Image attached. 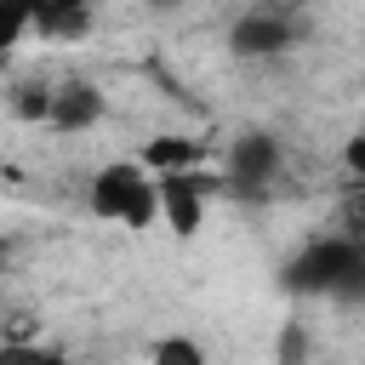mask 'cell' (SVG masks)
I'll list each match as a JSON object with an SVG mask.
<instances>
[{
    "label": "cell",
    "mask_w": 365,
    "mask_h": 365,
    "mask_svg": "<svg viewBox=\"0 0 365 365\" xmlns=\"http://www.w3.org/2000/svg\"><path fill=\"white\" fill-rule=\"evenodd\" d=\"M285 291L297 297H325V302H365V240L348 234H319L285 262Z\"/></svg>",
    "instance_id": "1"
},
{
    "label": "cell",
    "mask_w": 365,
    "mask_h": 365,
    "mask_svg": "<svg viewBox=\"0 0 365 365\" xmlns=\"http://www.w3.org/2000/svg\"><path fill=\"white\" fill-rule=\"evenodd\" d=\"M86 205H91V217H103V222L148 228V222H160V177H154L143 160H108V165L91 171Z\"/></svg>",
    "instance_id": "2"
},
{
    "label": "cell",
    "mask_w": 365,
    "mask_h": 365,
    "mask_svg": "<svg viewBox=\"0 0 365 365\" xmlns=\"http://www.w3.org/2000/svg\"><path fill=\"white\" fill-rule=\"evenodd\" d=\"M279 171H285L279 137H268V131H240V137L228 143L222 194H228V200H245V205H262V200H274Z\"/></svg>",
    "instance_id": "3"
},
{
    "label": "cell",
    "mask_w": 365,
    "mask_h": 365,
    "mask_svg": "<svg viewBox=\"0 0 365 365\" xmlns=\"http://www.w3.org/2000/svg\"><path fill=\"white\" fill-rule=\"evenodd\" d=\"M222 188V177L211 171H177V177H160V222L177 234V240H194L205 228V200Z\"/></svg>",
    "instance_id": "4"
},
{
    "label": "cell",
    "mask_w": 365,
    "mask_h": 365,
    "mask_svg": "<svg viewBox=\"0 0 365 365\" xmlns=\"http://www.w3.org/2000/svg\"><path fill=\"white\" fill-rule=\"evenodd\" d=\"M291 46H297V17L279 11V6H251V11H240L234 29H228V51L245 57V63L279 57V51H291Z\"/></svg>",
    "instance_id": "5"
},
{
    "label": "cell",
    "mask_w": 365,
    "mask_h": 365,
    "mask_svg": "<svg viewBox=\"0 0 365 365\" xmlns=\"http://www.w3.org/2000/svg\"><path fill=\"white\" fill-rule=\"evenodd\" d=\"M103 120V91L91 80H63L51 97V131H91Z\"/></svg>",
    "instance_id": "6"
},
{
    "label": "cell",
    "mask_w": 365,
    "mask_h": 365,
    "mask_svg": "<svg viewBox=\"0 0 365 365\" xmlns=\"http://www.w3.org/2000/svg\"><path fill=\"white\" fill-rule=\"evenodd\" d=\"M40 40H86L91 34V0H29Z\"/></svg>",
    "instance_id": "7"
},
{
    "label": "cell",
    "mask_w": 365,
    "mask_h": 365,
    "mask_svg": "<svg viewBox=\"0 0 365 365\" xmlns=\"http://www.w3.org/2000/svg\"><path fill=\"white\" fill-rule=\"evenodd\" d=\"M200 154H205V148H200L194 137H177V131H171V137L143 143V154H137V160H143L154 177H177V171H200Z\"/></svg>",
    "instance_id": "8"
},
{
    "label": "cell",
    "mask_w": 365,
    "mask_h": 365,
    "mask_svg": "<svg viewBox=\"0 0 365 365\" xmlns=\"http://www.w3.org/2000/svg\"><path fill=\"white\" fill-rule=\"evenodd\" d=\"M51 97H57V86H46V80H17L6 103H11L17 120H29V125H51Z\"/></svg>",
    "instance_id": "9"
},
{
    "label": "cell",
    "mask_w": 365,
    "mask_h": 365,
    "mask_svg": "<svg viewBox=\"0 0 365 365\" xmlns=\"http://www.w3.org/2000/svg\"><path fill=\"white\" fill-rule=\"evenodd\" d=\"M148 365H211V359H205V348L194 336H160L148 348Z\"/></svg>",
    "instance_id": "10"
},
{
    "label": "cell",
    "mask_w": 365,
    "mask_h": 365,
    "mask_svg": "<svg viewBox=\"0 0 365 365\" xmlns=\"http://www.w3.org/2000/svg\"><path fill=\"white\" fill-rule=\"evenodd\" d=\"M331 234L365 240V182H348V194L336 200V228H331Z\"/></svg>",
    "instance_id": "11"
},
{
    "label": "cell",
    "mask_w": 365,
    "mask_h": 365,
    "mask_svg": "<svg viewBox=\"0 0 365 365\" xmlns=\"http://www.w3.org/2000/svg\"><path fill=\"white\" fill-rule=\"evenodd\" d=\"M0 365H68V354L63 348H34V342H6L0 348Z\"/></svg>",
    "instance_id": "12"
},
{
    "label": "cell",
    "mask_w": 365,
    "mask_h": 365,
    "mask_svg": "<svg viewBox=\"0 0 365 365\" xmlns=\"http://www.w3.org/2000/svg\"><path fill=\"white\" fill-rule=\"evenodd\" d=\"M274 365H308V331H302V319H291V325L279 331V342H274Z\"/></svg>",
    "instance_id": "13"
},
{
    "label": "cell",
    "mask_w": 365,
    "mask_h": 365,
    "mask_svg": "<svg viewBox=\"0 0 365 365\" xmlns=\"http://www.w3.org/2000/svg\"><path fill=\"white\" fill-rule=\"evenodd\" d=\"M23 34H34V11L29 0H6V46H23Z\"/></svg>",
    "instance_id": "14"
},
{
    "label": "cell",
    "mask_w": 365,
    "mask_h": 365,
    "mask_svg": "<svg viewBox=\"0 0 365 365\" xmlns=\"http://www.w3.org/2000/svg\"><path fill=\"white\" fill-rule=\"evenodd\" d=\"M342 171H348L354 182H365V125H359V131L342 143Z\"/></svg>",
    "instance_id": "15"
},
{
    "label": "cell",
    "mask_w": 365,
    "mask_h": 365,
    "mask_svg": "<svg viewBox=\"0 0 365 365\" xmlns=\"http://www.w3.org/2000/svg\"><path fill=\"white\" fill-rule=\"evenodd\" d=\"M182 0H148V11H177Z\"/></svg>",
    "instance_id": "16"
}]
</instances>
